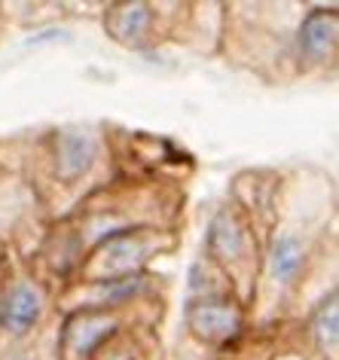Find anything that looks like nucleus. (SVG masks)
<instances>
[{"instance_id": "1", "label": "nucleus", "mask_w": 339, "mask_h": 360, "mask_svg": "<svg viewBox=\"0 0 339 360\" xmlns=\"http://www.w3.org/2000/svg\"><path fill=\"white\" fill-rule=\"evenodd\" d=\"M186 321L196 336L205 342H229L242 330V314H238L236 302L223 300V296H205V300L193 302Z\"/></svg>"}, {"instance_id": "2", "label": "nucleus", "mask_w": 339, "mask_h": 360, "mask_svg": "<svg viewBox=\"0 0 339 360\" xmlns=\"http://www.w3.org/2000/svg\"><path fill=\"white\" fill-rule=\"evenodd\" d=\"M98 159V138L92 131L83 129H70L61 131L56 141V168L58 177L65 180H77L79 174H86Z\"/></svg>"}, {"instance_id": "3", "label": "nucleus", "mask_w": 339, "mask_h": 360, "mask_svg": "<svg viewBox=\"0 0 339 360\" xmlns=\"http://www.w3.org/2000/svg\"><path fill=\"white\" fill-rule=\"evenodd\" d=\"M150 254V248L144 245V238L132 236V232H120V236L107 238V245L101 250V269L107 272V278L101 281H110V278H126V275H138L135 269L144 263Z\"/></svg>"}, {"instance_id": "4", "label": "nucleus", "mask_w": 339, "mask_h": 360, "mask_svg": "<svg viewBox=\"0 0 339 360\" xmlns=\"http://www.w3.org/2000/svg\"><path fill=\"white\" fill-rule=\"evenodd\" d=\"M43 314V296L34 284H15L4 300L0 309V323L13 333V336H25Z\"/></svg>"}, {"instance_id": "5", "label": "nucleus", "mask_w": 339, "mask_h": 360, "mask_svg": "<svg viewBox=\"0 0 339 360\" xmlns=\"http://www.w3.org/2000/svg\"><path fill=\"white\" fill-rule=\"evenodd\" d=\"M336 49V13L312 10L300 28V56L306 61H324Z\"/></svg>"}, {"instance_id": "6", "label": "nucleus", "mask_w": 339, "mask_h": 360, "mask_svg": "<svg viewBox=\"0 0 339 360\" xmlns=\"http://www.w3.org/2000/svg\"><path fill=\"white\" fill-rule=\"evenodd\" d=\"M113 327H117V323H113V318H107V314H95V311L79 314L65 333V351L74 357H89L110 336Z\"/></svg>"}, {"instance_id": "7", "label": "nucleus", "mask_w": 339, "mask_h": 360, "mask_svg": "<svg viewBox=\"0 0 339 360\" xmlns=\"http://www.w3.org/2000/svg\"><path fill=\"white\" fill-rule=\"evenodd\" d=\"M208 248L217 259H238L248 248V236H245V226L242 220L236 217L233 211L223 208L217 217L211 220V229H208Z\"/></svg>"}, {"instance_id": "8", "label": "nucleus", "mask_w": 339, "mask_h": 360, "mask_svg": "<svg viewBox=\"0 0 339 360\" xmlns=\"http://www.w3.org/2000/svg\"><path fill=\"white\" fill-rule=\"evenodd\" d=\"M306 263V245L293 232H281L269 250V275L275 284H290Z\"/></svg>"}, {"instance_id": "9", "label": "nucleus", "mask_w": 339, "mask_h": 360, "mask_svg": "<svg viewBox=\"0 0 339 360\" xmlns=\"http://www.w3.org/2000/svg\"><path fill=\"white\" fill-rule=\"evenodd\" d=\"M150 6L147 4H126V6H117L110 15V31L113 37L126 40V43H138L144 40V34L150 28Z\"/></svg>"}, {"instance_id": "10", "label": "nucleus", "mask_w": 339, "mask_h": 360, "mask_svg": "<svg viewBox=\"0 0 339 360\" xmlns=\"http://www.w3.org/2000/svg\"><path fill=\"white\" fill-rule=\"evenodd\" d=\"M315 339L321 351H336V300L333 296L315 314Z\"/></svg>"}]
</instances>
